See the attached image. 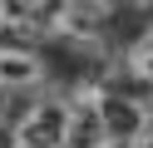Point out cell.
<instances>
[{
  "label": "cell",
  "instance_id": "cell-1",
  "mask_svg": "<svg viewBox=\"0 0 153 148\" xmlns=\"http://www.w3.org/2000/svg\"><path fill=\"white\" fill-rule=\"evenodd\" d=\"M64 148H114V114L104 89H79L69 99V138Z\"/></svg>",
  "mask_w": 153,
  "mask_h": 148
},
{
  "label": "cell",
  "instance_id": "cell-2",
  "mask_svg": "<svg viewBox=\"0 0 153 148\" xmlns=\"http://www.w3.org/2000/svg\"><path fill=\"white\" fill-rule=\"evenodd\" d=\"M69 138V104L64 99H45L15 123V148H64Z\"/></svg>",
  "mask_w": 153,
  "mask_h": 148
},
{
  "label": "cell",
  "instance_id": "cell-3",
  "mask_svg": "<svg viewBox=\"0 0 153 148\" xmlns=\"http://www.w3.org/2000/svg\"><path fill=\"white\" fill-rule=\"evenodd\" d=\"M45 79V64L30 54V49H0V89H35Z\"/></svg>",
  "mask_w": 153,
  "mask_h": 148
},
{
  "label": "cell",
  "instance_id": "cell-4",
  "mask_svg": "<svg viewBox=\"0 0 153 148\" xmlns=\"http://www.w3.org/2000/svg\"><path fill=\"white\" fill-rule=\"evenodd\" d=\"M69 20V0H15V25L25 30H59Z\"/></svg>",
  "mask_w": 153,
  "mask_h": 148
},
{
  "label": "cell",
  "instance_id": "cell-5",
  "mask_svg": "<svg viewBox=\"0 0 153 148\" xmlns=\"http://www.w3.org/2000/svg\"><path fill=\"white\" fill-rule=\"evenodd\" d=\"M128 74L143 79V84H153V30H143V35L133 39V49H128Z\"/></svg>",
  "mask_w": 153,
  "mask_h": 148
},
{
  "label": "cell",
  "instance_id": "cell-6",
  "mask_svg": "<svg viewBox=\"0 0 153 148\" xmlns=\"http://www.w3.org/2000/svg\"><path fill=\"white\" fill-rule=\"evenodd\" d=\"M128 148H153V109L138 118V128H133V138H128Z\"/></svg>",
  "mask_w": 153,
  "mask_h": 148
},
{
  "label": "cell",
  "instance_id": "cell-7",
  "mask_svg": "<svg viewBox=\"0 0 153 148\" xmlns=\"http://www.w3.org/2000/svg\"><path fill=\"white\" fill-rule=\"evenodd\" d=\"M15 25V0H0V30Z\"/></svg>",
  "mask_w": 153,
  "mask_h": 148
},
{
  "label": "cell",
  "instance_id": "cell-8",
  "mask_svg": "<svg viewBox=\"0 0 153 148\" xmlns=\"http://www.w3.org/2000/svg\"><path fill=\"white\" fill-rule=\"evenodd\" d=\"M128 5H143V10H153V0H128Z\"/></svg>",
  "mask_w": 153,
  "mask_h": 148
},
{
  "label": "cell",
  "instance_id": "cell-9",
  "mask_svg": "<svg viewBox=\"0 0 153 148\" xmlns=\"http://www.w3.org/2000/svg\"><path fill=\"white\" fill-rule=\"evenodd\" d=\"M89 5H109V0H89Z\"/></svg>",
  "mask_w": 153,
  "mask_h": 148
}]
</instances>
